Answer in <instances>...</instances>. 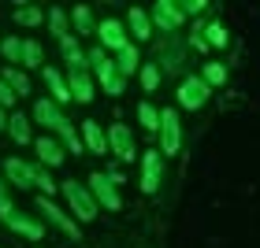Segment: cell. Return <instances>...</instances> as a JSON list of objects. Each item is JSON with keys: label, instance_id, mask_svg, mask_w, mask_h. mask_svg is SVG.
<instances>
[{"label": "cell", "instance_id": "cell-29", "mask_svg": "<svg viewBox=\"0 0 260 248\" xmlns=\"http://www.w3.org/2000/svg\"><path fill=\"white\" fill-rule=\"evenodd\" d=\"M205 33H208L205 41H208V45H216V49H223V45H227V30H223V22H208V30H205Z\"/></svg>", "mask_w": 260, "mask_h": 248}, {"label": "cell", "instance_id": "cell-2", "mask_svg": "<svg viewBox=\"0 0 260 248\" xmlns=\"http://www.w3.org/2000/svg\"><path fill=\"white\" fill-rule=\"evenodd\" d=\"M89 63L97 67V78L104 81V89H108V93H123V74L115 70V63L108 60V56H104V49H93Z\"/></svg>", "mask_w": 260, "mask_h": 248}, {"label": "cell", "instance_id": "cell-8", "mask_svg": "<svg viewBox=\"0 0 260 248\" xmlns=\"http://www.w3.org/2000/svg\"><path fill=\"white\" fill-rule=\"evenodd\" d=\"M108 141H112V148H115V156L119 159H134V137H130V130L123 126V122H115L112 130H108Z\"/></svg>", "mask_w": 260, "mask_h": 248}, {"label": "cell", "instance_id": "cell-23", "mask_svg": "<svg viewBox=\"0 0 260 248\" xmlns=\"http://www.w3.org/2000/svg\"><path fill=\"white\" fill-rule=\"evenodd\" d=\"M41 19H45L41 8H19V11H15V22H19V26H38Z\"/></svg>", "mask_w": 260, "mask_h": 248}, {"label": "cell", "instance_id": "cell-9", "mask_svg": "<svg viewBox=\"0 0 260 248\" xmlns=\"http://www.w3.org/2000/svg\"><path fill=\"white\" fill-rule=\"evenodd\" d=\"M34 119H38L41 126H49V130H60L63 115H60V108H56V100H38L34 104Z\"/></svg>", "mask_w": 260, "mask_h": 248}, {"label": "cell", "instance_id": "cell-10", "mask_svg": "<svg viewBox=\"0 0 260 248\" xmlns=\"http://www.w3.org/2000/svg\"><path fill=\"white\" fill-rule=\"evenodd\" d=\"M152 19H156L164 30H175V26L182 22V11L175 8L171 0H156V8H152Z\"/></svg>", "mask_w": 260, "mask_h": 248}, {"label": "cell", "instance_id": "cell-21", "mask_svg": "<svg viewBox=\"0 0 260 248\" xmlns=\"http://www.w3.org/2000/svg\"><path fill=\"white\" fill-rule=\"evenodd\" d=\"M130 30H134V37H138V41H145V37H149V15H145V11L130 8Z\"/></svg>", "mask_w": 260, "mask_h": 248}, {"label": "cell", "instance_id": "cell-27", "mask_svg": "<svg viewBox=\"0 0 260 248\" xmlns=\"http://www.w3.org/2000/svg\"><path fill=\"white\" fill-rule=\"evenodd\" d=\"M205 81L208 86H223V81H227V67L223 63H205Z\"/></svg>", "mask_w": 260, "mask_h": 248}, {"label": "cell", "instance_id": "cell-31", "mask_svg": "<svg viewBox=\"0 0 260 248\" xmlns=\"http://www.w3.org/2000/svg\"><path fill=\"white\" fill-rule=\"evenodd\" d=\"M60 137H63V145H67V148H71V152H82V141H78V137H75V126H71V122H67V119H63V122H60Z\"/></svg>", "mask_w": 260, "mask_h": 248}, {"label": "cell", "instance_id": "cell-33", "mask_svg": "<svg viewBox=\"0 0 260 248\" xmlns=\"http://www.w3.org/2000/svg\"><path fill=\"white\" fill-rule=\"evenodd\" d=\"M75 22H78V30H86V33H89V22H93V19H89V8H86V4H78V8H75Z\"/></svg>", "mask_w": 260, "mask_h": 248}, {"label": "cell", "instance_id": "cell-12", "mask_svg": "<svg viewBox=\"0 0 260 248\" xmlns=\"http://www.w3.org/2000/svg\"><path fill=\"white\" fill-rule=\"evenodd\" d=\"M101 41L104 45H108V49H130V45H126V33H123V26H119V22H115V19H108V22H101Z\"/></svg>", "mask_w": 260, "mask_h": 248}, {"label": "cell", "instance_id": "cell-28", "mask_svg": "<svg viewBox=\"0 0 260 248\" xmlns=\"http://www.w3.org/2000/svg\"><path fill=\"white\" fill-rule=\"evenodd\" d=\"M141 86H145L149 93L160 86V67H156V63H145V67H141Z\"/></svg>", "mask_w": 260, "mask_h": 248}, {"label": "cell", "instance_id": "cell-22", "mask_svg": "<svg viewBox=\"0 0 260 248\" xmlns=\"http://www.w3.org/2000/svg\"><path fill=\"white\" fill-rule=\"evenodd\" d=\"M49 26H52V33H60V41L67 37V11L63 8H52L49 11Z\"/></svg>", "mask_w": 260, "mask_h": 248}, {"label": "cell", "instance_id": "cell-11", "mask_svg": "<svg viewBox=\"0 0 260 248\" xmlns=\"http://www.w3.org/2000/svg\"><path fill=\"white\" fill-rule=\"evenodd\" d=\"M141 167H145V178H141V189H145V193H156V185H160V152H145Z\"/></svg>", "mask_w": 260, "mask_h": 248}, {"label": "cell", "instance_id": "cell-6", "mask_svg": "<svg viewBox=\"0 0 260 248\" xmlns=\"http://www.w3.org/2000/svg\"><path fill=\"white\" fill-rule=\"evenodd\" d=\"M38 208H41V211H45V215H49V219H52V222H56V226H60L63 233H67L71 241H82V233H78V226H75V219H67L63 211H60V208L52 204V200H45V196H38Z\"/></svg>", "mask_w": 260, "mask_h": 248}, {"label": "cell", "instance_id": "cell-32", "mask_svg": "<svg viewBox=\"0 0 260 248\" xmlns=\"http://www.w3.org/2000/svg\"><path fill=\"white\" fill-rule=\"evenodd\" d=\"M15 97H19V93L11 89L4 78H0V108H11V104H15Z\"/></svg>", "mask_w": 260, "mask_h": 248}, {"label": "cell", "instance_id": "cell-35", "mask_svg": "<svg viewBox=\"0 0 260 248\" xmlns=\"http://www.w3.org/2000/svg\"><path fill=\"white\" fill-rule=\"evenodd\" d=\"M4 126H8V122H4V111H0V130H4Z\"/></svg>", "mask_w": 260, "mask_h": 248}, {"label": "cell", "instance_id": "cell-24", "mask_svg": "<svg viewBox=\"0 0 260 248\" xmlns=\"http://www.w3.org/2000/svg\"><path fill=\"white\" fill-rule=\"evenodd\" d=\"M22 63H26V67H45V63H41V45H38V41H26V45H22Z\"/></svg>", "mask_w": 260, "mask_h": 248}, {"label": "cell", "instance_id": "cell-19", "mask_svg": "<svg viewBox=\"0 0 260 248\" xmlns=\"http://www.w3.org/2000/svg\"><path fill=\"white\" fill-rule=\"evenodd\" d=\"M8 130H11V137H15L19 145H30V122H26V115H11Z\"/></svg>", "mask_w": 260, "mask_h": 248}, {"label": "cell", "instance_id": "cell-3", "mask_svg": "<svg viewBox=\"0 0 260 248\" xmlns=\"http://www.w3.org/2000/svg\"><path fill=\"white\" fill-rule=\"evenodd\" d=\"M179 141H182L179 115H175V108H164V115H160V152L164 156H175V152H179Z\"/></svg>", "mask_w": 260, "mask_h": 248}, {"label": "cell", "instance_id": "cell-34", "mask_svg": "<svg viewBox=\"0 0 260 248\" xmlns=\"http://www.w3.org/2000/svg\"><path fill=\"white\" fill-rule=\"evenodd\" d=\"M205 4H208V0H186V4H182V15H197V11H205Z\"/></svg>", "mask_w": 260, "mask_h": 248}, {"label": "cell", "instance_id": "cell-20", "mask_svg": "<svg viewBox=\"0 0 260 248\" xmlns=\"http://www.w3.org/2000/svg\"><path fill=\"white\" fill-rule=\"evenodd\" d=\"M4 81L19 93V97H26V93H30V78L22 74V70H15V67H8V70H4Z\"/></svg>", "mask_w": 260, "mask_h": 248}, {"label": "cell", "instance_id": "cell-15", "mask_svg": "<svg viewBox=\"0 0 260 248\" xmlns=\"http://www.w3.org/2000/svg\"><path fill=\"white\" fill-rule=\"evenodd\" d=\"M82 137H86L89 152H101V156L108 152V145H104V130H101L97 122H93V119H86V122H82Z\"/></svg>", "mask_w": 260, "mask_h": 248}, {"label": "cell", "instance_id": "cell-25", "mask_svg": "<svg viewBox=\"0 0 260 248\" xmlns=\"http://www.w3.org/2000/svg\"><path fill=\"white\" fill-rule=\"evenodd\" d=\"M138 119H141V126H145V130H156V126H160V111L152 108V104H141V108H138Z\"/></svg>", "mask_w": 260, "mask_h": 248}, {"label": "cell", "instance_id": "cell-13", "mask_svg": "<svg viewBox=\"0 0 260 248\" xmlns=\"http://www.w3.org/2000/svg\"><path fill=\"white\" fill-rule=\"evenodd\" d=\"M34 148H38L41 163H49V167H60V163H63V148L56 145L52 137H38V141H34Z\"/></svg>", "mask_w": 260, "mask_h": 248}, {"label": "cell", "instance_id": "cell-16", "mask_svg": "<svg viewBox=\"0 0 260 248\" xmlns=\"http://www.w3.org/2000/svg\"><path fill=\"white\" fill-rule=\"evenodd\" d=\"M60 45H63V56H67V67H71V70H86V60H89V56H82V49H78V41H75V37H71V33H67V37H63Z\"/></svg>", "mask_w": 260, "mask_h": 248}, {"label": "cell", "instance_id": "cell-18", "mask_svg": "<svg viewBox=\"0 0 260 248\" xmlns=\"http://www.w3.org/2000/svg\"><path fill=\"white\" fill-rule=\"evenodd\" d=\"M4 222H8L11 230H19V233H26V237H34V241H41V237H45V230L38 226V222H30V219H19L15 211H11V215H8Z\"/></svg>", "mask_w": 260, "mask_h": 248}, {"label": "cell", "instance_id": "cell-30", "mask_svg": "<svg viewBox=\"0 0 260 248\" xmlns=\"http://www.w3.org/2000/svg\"><path fill=\"white\" fill-rule=\"evenodd\" d=\"M138 67V49H123L119 52V74H134Z\"/></svg>", "mask_w": 260, "mask_h": 248}, {"label": "cell", "instance_id": "cell-7", "mask_svg": "<svg viewBox=\"0 0 260 248\" xmlns=\"http://www.w3.org/2000/svg\"><path fill=\"white\" fill-rule=\"evenodd\" d=\"M4 174H8V182H11V185H19V189L38 185V171L26 167L22 159H4Z\"/></svg>", "mask_w": 260, "mask_h": 248}, {"label": "cell", "instance_id": "cell-1", "mask_svg": "<svg viewBox=\"0 0 260 248\" xmlns=\"http://www.w3.org/2000/svg\"><path fill=\"white\" fill-rule=\"evenodd\" d=\"M63 196H67V204L75 208V215L82 219V222H93L97 219V200H93L82 185H75V182H63Z\"/></svg>", "mask_w": 260, "mask_h": 248}, {"label": "cell", "instance_id": "cell-17", "mask_svg": "<svg viewBox=\"0 0 260 248\" xmlns=\"http://www.w3.org/2000/svg\"><path fill=\"white\" fill-rule=\"evenodd\" d=\"M45 81H49V89H52V100H56V104H67V100H71V86H63V78L56 74L52 67H45Z\"/></svg>", "mask_w": 260, "mask_h": 248}, {"label": "cell", "instance_id": "cell-5", "mask_svg": "<svg viewBox=\"0 0 260 248\" xmlns=\"http://www.w3.org/2000/svg\"><path fill=\"white\" fill-rule=\"evenodd\" d=\"M89 185H93V196H97V204H104L108 211H119V193H115L112 178H104V174H89Z\"/></svg>", "mask_w": 260, "mask_h": 248}, {"label": "cell", "instance_id": "cell-4", "mask_svg": "<svg viewBox=\"0 0 260 248\" xmlns=\"http://www.w3.org/2000/svg\"><path fill=\"white\" fill-rule=\"evenodd\" d=\"M208 93H212V86L205 78H186L179 86V104H182V108H190V111H197V108H205Z\"/></svg>", "mask_w": 260, "mask_h": 248}, {"label": "cell", "instance_id": "cell-14", "mask_svg": "<svg viewBox=\"0 0 260 248\" xmlns=\"http://www.w3.org/2000/svg\"><path fill=\"white\" fill-rule=\"evenodd\" d=\"M71 97L82 100V104L93 100V81H89L86 70H71Z\"/></svg>", "mask_w": 260, "mask_h": 248}, {"label": "cell", "instance_id": "cell-26", "mask_svg": "<svg viewBox=\"0 0 260 248\" xmlns=\"http://www.w3.org/2000/svg\"><path fill=\"white\" fill-rule=\"evenodd\" d=\"M22 45H26V41H19V37H4V41H0V52H4L8 56V60H22Z\"/></svg>", "mask_w": 260, "mask_h": 248}]
</instances>
